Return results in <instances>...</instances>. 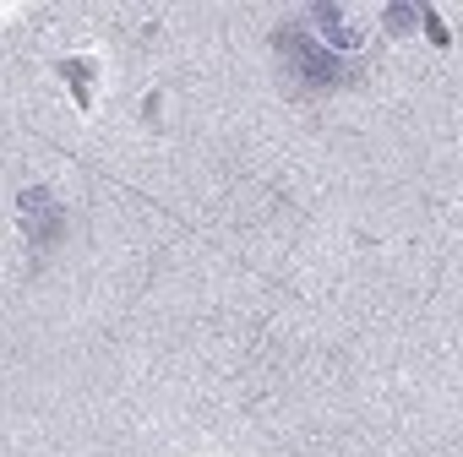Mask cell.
Here are the masks:
<instances>
[{
  "label": "cell",
  "mask_w": 463,
  "mask_h": 457,
  "mask_svg": "<svg viewBox=\"0 0 463 457\" xmlns=\"http://www.w3.org/2000/svg\"><path fill=\"white\" fill-rule=\"evenodd\" d=\"M414 17H420L414 6H387V28L392 33H414Z\"/></svg>",
  "instance_id": "5b68a950"
},
{
  "label": "cell",
  "mask_w": 463,
  "mask_h": 457,
  "mask_svg": "<svg viewBox=\"0 0 463 457\" xmlns=\"http://www.w3.org/2000/svg\"><path fill=\"white\" fill-rule=\"evenodd\" d=\"M273 50H279V61H284V71H295L300 88H311V93L344 88V61H338L333 50H322L306 28H279V33H273Z\"/></svg>",
  "instance_id": "6da1fadb"
},
{
  "label": "cell",
  "mask_w": 463,
  "mask_h": 457,
  "mask_svg": "<svg viewBox=\"0 0 463 457\" xmlns=\"http://www.w3.org/2000/svg\"><path fill=\"white\" fill-rule=\"evenodd\" d=\"M17 212H23V228H28V240H33V246H55V240L66 235V218H61V201H55V196H50L44 185L23 191Z\"/></svg>",
  "instance_id": "7a4b0ae2"
},
{
  "label": "cell",
  "mask_w": 463,
  "mask_h": 457,
  "mask_svg": "<svg viewBox=\"0 0 463 457\" xmlns=\"http://www.w3.org/2000/svg\"><path fill=\"white\" fill-rule=\"evenodd\" d=\"M322 28H327V44H338V50H349V44H360V28H349V17L338 12V6H317L311 12Z\"/></svg>",
  "instance_id": "3957f363"
},
{
  "label": "cell",
  "mask_w": 463,
  "mask_h": 457,
  "mask_svg": "<svg viewBox=\"0 0 463 457\" xmlns=\"http://www.w3.org/2000/svg\"><path fill=\"white\" fill-rule=\"evenodd\" d=\"M61 71H66V82H71V93H77V109H93V88H88V71H93V66H88V61H66Z\"/></svg>",
  "instance_id": "277c9868"
},
{
  "label": "cell",
  "mask_w": 463,
  "mask_h": 457,
  "mask_svg": "<svg viewBox=\"0 0 463 457\" xmlns=\"http://www.w3.org/2000/svg\"><path fill=\"white\" fill-rule=\"evenodd\" d=\"M425 33H430V39H436V44H452V33H447V28H441V17H425Z\"/></svg>",
  "instance_id": "8992f818"
}]
</instances>
